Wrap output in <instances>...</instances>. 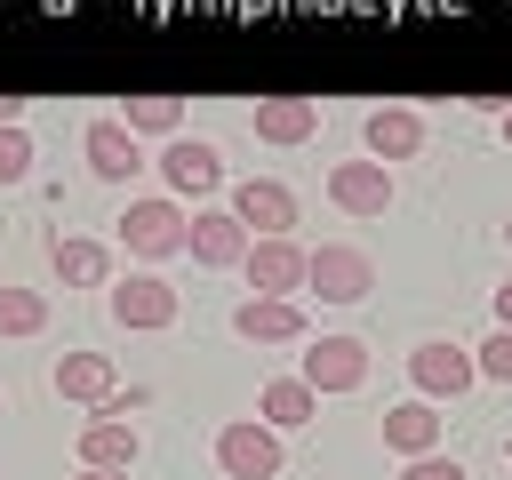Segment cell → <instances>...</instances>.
Instances as JSON below:
<instances>
[{
  "label": "cell",
  "mask_w": 512,
  "mask_h": 480,
  "mask_svg": "<svg viewBox=\"0 0 512 480\" xmlns=\"http://www.w3.org/2000/svg\"><path fill=\"white\" fill-rule=\"evenodd\" d=\"M320 400L328 392H360L368 384V344L360 336H320V344H304V368H296Z\"/></svg>",
  "instance_id": "obj_5"
},
{
  "label": "cell",
  "mask_w": 512,
  "mask_h": 480,
  "mask_svg": "<svg viewBox=\"0 0 512 480\" xmlns=\"http://www.w3.org/2000/svg\"><path fill=\"white\" fill-rule=\"evenodd\" d=\"M400 480H472V472H464L456 456H440V448H432V456H408V464H400Z\"/></svg>",
  "instance_id": "obj_25"
},
{
  "label": "cell",
  "mask_w": 512,
  "mask_h": 480,
  "mask_svg": "<svg viewBox=\"0 0 512 480\" xmlns=\"http://www.w3.org/2000/svg\"><path fill=\"white\" fill-rule=\"evenodd\" d=\"M232 336H248V344H304V304L296 296H240L232 304Z\"/></svg>",
  "instance_id": "obj_11"
},
{
  "label": "cell",
  "mask_w": 512,
  "mask_h": 480,
  "mask_svg": "<svg viewBox=\"0 0 512 480\" xmlns=\"http://www.w3.org/2000/svg\"><path fill=\"white\" fill-rule=\"evenodd\" d=\"M408 384H416V400H456V392L480 384V368H472L464 344H416L408 352Z\"/></svg>",
  "instance_id": "obj_7"
},
{
  "label": "cell",
  "mask_w": 512,
  "mask_h": 480,
  "mask_svg": "<svg viewBox=\"0 0 512 480\" xmlns=\"http://www.w3.org/2000/svg\"><path fill=\"white\" fill-rule=\"evenodd\" d=\"M112 120H120L128 136H176V128H184V96H128Z\"/></svg>",
  "instance_id": "obj_21"
},
{
  "label": "cell",
  "mask_w": 512,
  "mask_h": 480,
  "mask_svg": "<svg viewBox=\"0 0 512 480\" xmlns=\"http://www.w3.org/2000/svg\"><path fill=\"white\" fill-rule=\"evenodd\" d=\"M504 456H512V440H504Z\"/></svg>",
  "instance_id": "obj_30"
},
{
  "label": "cell",
  "mask_w": 512,
  "mask_h": 480,
  "mask_svg": "<svg viewBox=\"0 0 512 480\" xmlns=\"http://www.w3.org/2000/svg\"><path fill=\"white\" fill-rule=\"evenodd\" d=\"M56 392L80 400V408H104V400L120 392V376H112L104 352H64V360H56Z\"/></svg>",
  "instance_id": "obj_18"
},
{
  "label": "cell",
  "mask_w": 512,
  "mask_h": 480,
  "mask_svg": "<svg viewBox=\"0 0 512 480\" xmlns=\"http://www.w3.org/2000/svg\"><path fill=\"white\" fill-rule=\"evenodd\" d=\"M136 456H144V440H136L128 416H88L80 424V464L88 472H136Z\"/></svg>",
  "instance_id": "obj_14"
},
{
  "label": "cell",
  "mask_w": 512,
  "mask_h": 480,
  "mask_svg": "<svg viewBox=\"0 0 512 480\" xmlns=\"http://www.w3.org/2000/svg\"><path fill=\"white\" fill-rule=\"evenodd\" d=\"M328 200L344 216H384L392 208V168L384 160H336L328 168Z\"/></svg>",
  "instance_id": "obj_10"
},
{
  "label": "cell",
  "mask_w": 512,
  "mask_h": 480,
  "mask_svg": "<svg viewBox=\"0 0 512 480\" xmlns=\"http://www.w3.org/2000/svg\"><path fill=\"white\" fill-rule=\"evenodd\" d=\"M80 152H88V168H96L104 184H128V176L144 168V152H136V136H128L120 120H88V136H80Z\"/></svg>",
  "instance_id": "obj_16"
},
{
  "label": "cell",
  "mask_w": 512,
  "mask_h": 480,
  "mask_svg": "<svg viewBox=\"0 0 512 480\" xmlns=\"http://www.w3.org/2000/svg\"><path fill=\"white\" fill-rule=\"evenodd\" d=\"M216 464H224V480H272L280 472V432L264 416H240V424L216 432Z\"/></svg>",
  "instance_id": "obj_3"
},
{
  "label": "cell",
  "mask_w": 512,
  "mask_h": 480,
  "mask_svg": "<svg viewBox=\"0 0 512 480\" xmlns=\"http://www.w3.org/2000/svg\"><path fill=\"white\" fill-rule=\"evenodd\" d=\"M360 136H368V160H416L424 152V112H408V104H376L368 120H360Z\"/></svg>",
  "instance_id": "obj_12"
},
{
  "label": "cell",
  "mask_w": 512,
  "mask_h": 480,
  "mask_svg": "<svg viewBox=\"0 0 512 480\" xmlns=\"http://www.w3.org/2000/svg\"><path fill=\"white\" fill-rule=\"evenodd\" d=\"M472 368H480V376H496V384H512V328H496V336L472 352Z\"/></svg>",
  "instance_id": "obj_24"
},
{
  "label": "cell",
  "mask_w": 512,
  "mask_h": 480,
  "mask_svg": "<svg viewBox=\"0 0 512 480\" xmlns=\"http://www.w3.org/2000/svg\"><path fill=\"white\" fill-rule=\"evenodd\" d=\"M24 176H32V136L0 128V184H24Z\"/></svg>",
  "instance_id": "obj_23"
},
{
  "label": "cell",
  "mask_w": 512,
  "mask_h": 480,
  "mask_svg": "<svg viewBox=\"0 0 512 480\" xmlns=\"http://www.w3.org/2000/svg\"><path fill=\"white\" fill-rule=\"evenodd\" d=\"M248 128H256L264 144H304V136H320V104H312V96H264V104L248 112Z\"/></svg>",
  "instance_id": "obj_15"
},
{
  "label": "cell",
  "mask_w": 512,
  "mask_h": 480,
  "mask_svg": "<svg viewBox=\"0 0 512 480\" xmlns=\"http://www.w3.org/2000/svg\"><path fill=\"white\" fill-rule=\"evenodd\" d=\"M80 480H128V472H88V464H80Z\"/></svg>",
  "instance_id": "obj_27"
},
{
  "label": "cell",
  "mask_w": 512,
  "mask_h": 480,
  "mask_svg": "<svg viewBox=\"0 0 512 480\" xmlns=\"http://www.w3.org/2000/svg\"><path fill=\"white\" fill-rule=\"evenodd\" d=\"M496 128H504V144H512V104H504V112H496Z\"/></svg>",
  "instance_id": "obj_28"
},
{
  "label": "cell",
  "mask_w": 512,
  "mask_h": 480,
  "mask_svg": "<svg viewBox=\"0 0 512 480\" xmlns=\"http://www.w3.org/2000/svg\"><path fill=\"white\" fill-rule=\"evenodd\" d=\"M304 256L312 248H296V240H248L240 272H248L256 296H288V288H304Z\"/></svg>",
  "instance_id": "obj_13"
},
{
  "label": "cell",
  "mask_w": 512,
  "mask_h": 480,
  "mask_svg": "<svg viewBox=\"0 0 512 480\" xmlns=\"http://www.w3.org/2000/svg\"><path fill=\"white\" fill-rule=\"evenodd\" d=\"M176 304H184V296H176L160 272H128V280H112V288H104V312H112L120 328H168V320H176Z\"/></svg>",
  "instance_id": "obj_4"
},
{
  "label": "cell",
  "mask_w": 512,
  "mask_h": 480,
  "mask_svg": "<svg viewBox=\"0 0 512 480\" xmlns=\"http://www.w3.org/2000/svg\"><path fill=\"white\" fill-rule=\"evenodd\" d=\"M48 272L64 280V288H104L112 280V256H104V240H48Z\"/></svg>",
  "instance_id": "obj_19"
},
{
  "label": "cell",
  "mask_w": 512,
  "mask_h": 480,
  "mask_svg": "<svg viewBox=\"0 0 512 480\" xmlns=\"http://www.w3.org/2000/svg\"><path fill=\"white\" fill-rule=\"evenodd\" d=\"M504 240H512V224H504Z\"/></svg>",
  "instance_id": "obj_31"
},
{
  "label": "cell",
  "mask_w": 512,
  "mask_h": 480,
  "mask_svg": "<svg viewBox=\"0 0 512 480\" xmlns=\"http://www.w3.org/2000/svg\"><path fill=\"white\" fill-rule=\"evenodd\" d=\"M304 288H312L320 304H360V296L376 288V264H368V248H344V240H320V248L304 256Z\"/></svg>",
  "instance_id": "obj_1"
},
{
  "label": "cell",
  "mask_w": 512,
  "mask_h": 480,
  "mask_svg": "<svg viewBox=\"0 0 512 480\" xmlns=\"http://www.w3.org/2000/svg\"><path fill=\"white\" fill-rule=\"evenodd\" d=\"M496 328H512V280L496 288Z\"/></svg>",
  "instance_id": "obj_26"
},
{
  "label": "cell",
  "mask_w": 512,
  "mask_h": 480,
  "mask_svg": "<svg viewBox=\"0 0 512 480\" xmlns=\"http://www.w3.org/2000/svg\"><path fill=\"white\" fill-rule=\"evenodd\" d=\"M48 328V296L40 288H0V336H40Z\"/></svg>",
  "instance_id": "obj_22"
},
{
  "label": "cell",
  "mask_w": 512,
  "mask_h": 480,
  "mask_svg": "<svg viewBox=\"0 0 512 480\" xmlns=\"http://www.w3.org/2000/svg\"><path fill=\"white\" fill-rule=\"evenodd\" d=\"M232 216L248 224V240H288V224H296V192H288L280 176H248V184H232Z\"/></svg>",
  "instance_id": "obj_6"
},
{
  "label": "cell",
  "mask_w": 512,
  "mask_h": 480,
  "mask_svg": "<svg viewBox=\"0 0 512 480\" xmlns=\"http://www.w3.org/2000/svg\"><path fill=\"white\" fill-rule=\"evenodd\" d=\"M384 448L408 464V456H432L440 448V408L432 400H400V408H384Z\"/></svg>",
  "instance_id": "obj_17"
},
{
  "label": "cell",
  "mask_w": 512,
  "mask_h": 480,
  "mask_svg": "<svg viewBox=\"0 0 512 480\" xmlns=\"http://www.w3.org/2000/svg\"><path fill=\"white\" fill-rule=\"evenodd\" d=\"M256 416H264L272 432H296V424H312V416H320V392H312L304 376H272V384L256 392Z\"/></svg>",
  "instance_id": "obj_20"
},
{
  "label": "cell",
  "mask_w": 512,
  "mask_h": 480,
  "mask_svg": "<svg viewBox=\"0 0 512 480\" xmlns=\"http://www.w3.org/2000/svg\"><path fill=\"white\" fill-rule=\"evenodd\" d=\"M184 208L176 200H128V216H120V240H128V256H144V264H168V256H184Z\"/></svg>",
  "instance_id": "obj_2"
},
{
  "label": "cell",
  "mask_w": 512,
  "mask_h": 480,
  "mask_svg": "<svg viewBox=\"0 0 512 480\" xmlns=\"http://www.w3.org/2000/svg\"><path fill=\"white\" fill-rule=\"evenodd\" d=\"M0 416H8V400H0Z\"/></svg>",
  "instance_id": "obj_29"
},
{
  "label": "cell",
  "mask_w": 512,
  "mask_h": 480,
  "mask_svg": "<svg viewBox=\"0 0 512 480\" xmlns=\"http://www.w3.org/2000/svg\"><path fill=\"white\" fill-rule=\"evenodd\" d=\"M184 256L208 264V272H224V264L248 256V224H240L232 208H192V224H184Z\"/></svg>",
  "instance_id": "obj_9"
},
{
  "label": "cell",
  "mask_w": 512,
  "mask_h": 480,
  "mask_svg": "<svg viewBox=\"0 0 512 480\" xmlns=\"http://www.w3.org/2000/svg\"><path fill=\"white\" fill-rule=\"evenodd\" d=\"M160 184L184 192V200H192V192H216V184H224V152H216L208 136H168V144H160Z\"/></svg>",
  "instance_id": "obj_8"
}]
</instances>
